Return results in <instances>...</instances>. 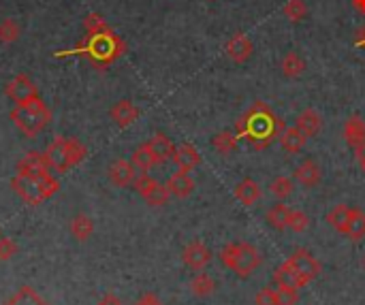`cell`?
Returning a JSON list of instances; mask_svg holds the SVG:
<instances>
[{
	"mask_svg": "<svg viewBox=\"0 0 365 305\" xmlns=\"http://www.w3.org/2000/svg\"><path fill=\"white\" fill-rule=\"evenodd\" d=\"M254 305H278L275 303V291L269 288V286L261 288L259 293H256V297H254Z\"/></svg>",
	"mask_w": 365,
	"mask_h": 305,
	"instance_id": "cell-39",
	"label": "cell"
},
{
	"mask_svg": "<svg viewBox=\"0 0 365 305\" xmlns=\"http://www.w3.org/2000/svg\"><path fill=\"white\" fill-rule=\"evenodd\" d=\"M50 162L48 156L41 154V151H28V154L19 160L17 165V173H32V176H39V173H50Z\"/></svg>",
	"mask_w": 365,
	"mask_h": 305,
	"instance_id": "cell-19",
	"label": "cell"
},
{
	"mask_svg": "<svg viewBox=\"0 0 365 305\" xmlns=\"http://www.w3.org/2000/svg\"><path fill=\"white\" fill-rule=\"evenodd\" d=\"M284 128H286L284 120L278 118L267 103L254 101L246 109V114L238 120V124H235V135L250 143L252 149L261 151L267 149Z\"/></svg>",
	"mask_w": 365,
	"mask_h": 305,
	"instance_id": "cell-1",
	"label": "cell"
},
{
	"mask_svg": "<svg viewBox=\"0 0 365 305\" xmlns=\"http://www.w3.org/2000/svg\"><path fill=\"white\" fill-rule=\"evenodd\" d=\"M83 28L88 32V36H96V34H105V32H112L110 24L98 15V13H90L88 17L83 19Z\"/></svg>",
	"mask_w": 365,
	"mask_h": 305,
	"instance_id": "cell-36",
	"label": "cell"
},
{
	"mask_svg": "<svg viewBox=\"0 0 365 305\" xmlns=\"http://www.w3.org/2000/svg\"><path fill=\"white\" fill-rule=\"evenodd\" d=\"M355 45L357 48H363L365 50V26L359 30V34H357V41H355Z\"/></svg>",
	"mask_w": 365,
	"mask_h": 305,
	"instance_id": "cell-45",
	"label": "cell"
},
{
	"mask_svg": "<svg viewBox=\"0 0 365 305\" xmlns=\"http://www.w3.org/2000/svg\"><path fill=\"white\" fill-rule=\"evenodd\" d=\"M145 143L149 145V149H152V154L156 156L158 165H165V162H169L171 158H174L176 145H174V141H171L167 135L158 133V135H154L152 139L145 141Z\"/></svg>",
	"mask_w": 365,
	"mask_h": 305,
	"instance_id": "cell-20",
	"label": "cell"
},
{
	"mask_svg": "<svg viewBox=\"0 0 365 305\" xmlns=\"http://www.w3.org/2000/svg\"><path fill=\"white\" fill-rule=\"evenodd\" d=\"M297 126L304 130L308 139H312L320 133V130H323V118H320V114L316 112V109L308 107L297 116Z\"/></svg>",
	"mask_w": 365,
	"mask_h": 305,
	"instance_id": "cell-21",
	"label": "cell"
},
{
	"mask_svg": "<svg viewBox=\"0 0 365 305\" xmlns=\"http://www.w3.org/2000/svg\"><path fill=\"white\" fill-rule=\"evenodd\" d=\"M346 237L351 239V242H361V239L365 237V211L363 209L353 207L348 229H346Z\"/></svg>",
	"mask_w": 365,
	"mask_h": 305,
	"instance_id": "cell-29",
	"label": "cell"
},
{
	"mask_svg": "<svg viewBox=\"0 0 365 305\" xmlns=\"http://www.w3.org/2000/svg\"><path fill=\"white\" fill-rule=\"evenodd\" d=\"M286 263L291 265V269L304 280V284L308 286L310 282H314L318 275H320V271H323V265L318 263V258L310 252V250H306V248H297L289 258H286Z\"/></svg>",
	"mask_w": 365,
	"mask_h": 305,
	"instance_id": "cell-8",
	"label": "cell"
},
{
	"mask_svg": "<svg viewBox=\"0 0 365 305\" xmlns=\"http://www.w3.org/2000/svg\"><path fill=\"white\" fill-rule=\"evenodd\" d=\"M17 246L7 237H0V260H9L11 256H15Z\"/></svg>",
	"mask_w": 365,
	"mask_h": 305,
	"instance_id": "cell-40",
	"label": "cell"
},
{
	"mask_svg": "<svg viewBox=\"0 0 365 305\" xmlns=\"http://www.w3.org/2000/svg\"><path fill=\"white\" fill-rule=\"evenodd\" d=\"M182 260H184V265L190 267L192 271H201L203 267L209 265L211 252H209V248L201 242V239H195V242H190V244L184 248Z\"/></svg>",
	"mask_w": 365,
	"mask_h": 305,
	"instance_id": "cell-11",
	"label": "cell"
},
{
	"mask_svg": "<svg viewBox=\"0 0 365 305\" xmlns=\"http://www.w3.org/2000/svg\"><path fill=\"white\" fill-rule=\"evenodd\" d=\"M174 165L180 169V171H192V169H197L201 165V154H199V149L195 145H190V143H182L176 147L174 151Z\"/></svg>",
	"mask_w": 365,
	"mask_h": 305,
	"instance_id": "cell-16",
	"label": "cell"
},
{
	"mask_svg": "<svg viewBox=\"0 0 365 305\" xmlns=\"http://www.w3.org/2000/svg\"><path fill=\"white\" fill-rule=\"evenodd\" d=\"M71 233H73V237L77 239V242H85V239H90V235L94 233V224H92V220L88 215L79 213L71 220Z\"/></svg>",
	"mask_w": 365,
	"mask_h": 305,
	"instance_id": "cell-31",
	"label": "cell"
},
{
	"mask_svg": "<svg viewBox=\"0 0 365 305\" xmlns=\"http://www.w3.org/2000/svg\"><path fill=\"white\" fill-rule=\"evenodd\" d=\"M351 211H353L351 205H344V203L335 205V207L327 213V222H329V227L335 229L340 235H346L348 220H351Z\"/></svg>",
	"mask_w": 365,
	"mask_h": 305,
	"instance_id": "cell-25",
	"label": "cell"
},
{
	"mask_svg": "<svg viewBox=\"0 0 365 305\" xmlns=\"http://www.w3.org/2000/svg\"><path fill=\"white\" fill-rule=\"evenodd\" d=\"M280 69H282V75L286 79H297V77H302L304 71H306V62L304 58L299 56L297 52H286L282 62H280Z\"/></svg>",
	"mask_w": 365,
	"mask_h": 305,
	"instance_id": "cell-26",
	"label": "cell"
},
{
	"mask_svg": "<svg viewBox=\"0 0 365 305\" xmlns=\"http://www.w3.org/2000/svg\"><path fill=\"white\" fill-rule=\"evenodd\" d=\"M240 145V137L231 133V130H220L218 135L211 137V147L218 151L220 156H231L235 154V149Z\"/></svg>",
	"mask_w": 365,
	"mask_h": 305,
	"instance_id": "cell-23",
	"label": "cell"
},
{
	"mask_svg": "<svg viewBox=\"0 0 365 305\" xmlns=\"http://www.w3.org/2000/svg\"><path fill=\"white\" fill-rule=\"evenodd\" d=\"M220 260L227 269L238 273L240 277H250L261 265V254L248 242H233L227 244L220 252Z\"/></svg>",
	"mask_w": 365,
	"mask_h": 305,
	"instance_id": "cell-5",
	"label": "cell"
},
{
	"mask_svg": "<svg viewBox=\"0 0 365 305\" xmlns=\"http://www.w3.org/2000/svg\"><path fill=\"white\" fill-rule=\"evenodd\" d=\"M165 186H167L171 197H176V199H186L195 192V180H192L188 171H180V169L167 180Z\"/></svg>",
	"mask_w": 365,
	"mask_h": 305,
	"instance_id": "cell-13",
	"label": "cell"
},
{
	"mask_svg": "<svg viewBox=\"0 0 365 305\" xmlns=\"http://www.w3.org/2000/svg\"><path fill=\"white\" fill-rule=\"evenodd\" d=\"M19 34H21V28L13 17H5L0 21V43H3V45H11V43L19 39Z\"/></svg>",
	"mask_w": 365,
	"mask_h": 305,
	"instance_id": "cell-34",
	"label": "cell"
},
{
	"mask_svg": "<svg viewBox=\"0 0 365 305\" xmlns=\"http://www.w3.org/2000/svg\"><path fill=\"white\" fill-rule=\"evenodd\" d=\"M293 180H297L302 186L306 188H314L323 180V171H320L318 162L312 158H306L304 162H299L293 171Z\"/></svg>",
	"mask_w": 365,
	"mask_h": 305,
	"instance_id": "cell-12",
	"label": "cell"
},
{
	"mask_svg": "<svg viewBox=\"0 0 365 305\" xmlns=\"http://www.w3.org/2000/svg\"><path fill=\"white\" fill-rule=\"evenodd\" d=\"M213 291H216V282H213V277L209 273H197L190 282V293L199 299L209 297Z\"/></svg>",
	"mask_w": 365,
	"mask_h": 305,
	"instance_id": "cell-30",
	"label": "cell"
},
{
	"mask_svg": "<svg viewBox=\"0 0 365 305\" xmlns=\"http://www.w3.org/2000/svg\"><path fill=\"white\" fill-rule=\"evenodd\" d=\"M254 52V45H252V41L248 34L244 32H235L229 41H227V45H225V54L229 60H233L235 64H244L246 60H250Z\"/></svg>",
	"mask_w": 365,
	"mask_h": 305,
	"instance_id": "cell-10",
	"label": "cell"
},
{
	"mask_svg": "<svg viewBox=\"0 0 365 305\" xmlns=\"http://www.w3.org/2000/svg\"><path fill=\"white\" fill-rule=\"evenodd\" d=\"M233 194H235V199H238L242 205H246V207H252L254 203H259V199H261L263 190H261V186L256 184L254 180L246 178V180H242L238 186H235Z\"/></svg>",
	"mask_w": 365,
	"mask_h": 305,
	"instance_id": "cell-18",
	"label": "cell"
},
{
	"mask_svg": "<svg viewBox=\"0 0 365 305\" xmlns=\"http://www.w3.org/2000/svg\"><path fill=\"white\" fill-rule=\"evenodd\" d=\"M5 305H48V303L43 301L32 288L24 286V288H19Z\"/></svg>",
	"mask_w": 365,
	"mask_h": 305,
	"instance_id": "cell-35",
	"label": "cell"
},
{
	"mask_svg": "<svg viewBox=\"0 0 365 305\" xmlns=\"http://www.w3.org/2000/svg\"><path fill=\"white\" fill-rule=\"evenodd\" d=\"M282 13L289 21L297 24V21H304L308 17V7L304 0H286L284 7H282Z\"/></svg>",
	"mask_w": 365,
	"mask_h": 305,
	"instance_id": "cell-33",
	"label": "cell"
},
{
	"mask_svg": "<svg viewBox=\"0 0 365 305\" xmlns=\"http://www.w3.org/2000/svg\"><path fill=\"white\" fill-rule=\"evenodd\" d=\"M98 305H122V301H120L114 293H107V295L98 301Z\"/></svg>",
	"mask_w": 365,
	"mask_h": 305,
	"instance_id": "cell-42",
	"label": "cell"
},
{
	"mask_svg": "<svg viewBox=\"0 0 365 305\" xmlns=\"http://www.w3.org/2000/svg\"><path fill=\"white\" fill-rule=\"evenodd\" d=\"M135 305H163L160 303V299L156 297V295H152V293H147V295H143Z\"/></svg>",
	"mask_w": 365,
	"mask_h": 305,
	"instance_id": "cell-41",
	"label": "cell"
},
{
	"mask_svg": "<svg viewBox=\"0 0 365 305\" xmlns=\"http://www.w3.org/2000/svg\"><path fill=\"white\" fill-rule=\"evenodd\" d=\"M344 141L348 143V147H357L359 143L365 141V122L361 116H351L346 122H344Z\"/></svg>",
	"mask_w": 365,
	"mask_h": 305,
	"instance_id": "cell-22",
	"label": "cell"
},
{
	"mask_svg": "<svg viewBox=\"0 0 365 305\" xmlns=\"http://www.w3.org/2000/svg\"><path fill=\"white\" fill-rule=\"evenodd\" d=\"M11 120L26 137H36L41 130L52 122V112H50V107L43 103V98L36 96L28 103L15 105L11 112Z\"/></svg>",
	"mask_w": 365,
	"mask_h": 305,
	"instance_id": "cell-4",
	"label": "cell"
},
{
	"mask_svg": "<svg viewBox=\"0 0 365 305\" xmlns=\"http://www.w3.org/2000/svg\"><path fill=\"white\" fill-rule=\"evenodd\" d=\"M11 184H13V190L28 205L45 203L60 190V182L52 176V171L39 173V176H32V173H17Z\"/></svg>",
	"mask_w": 365,
	"mask_h": 305,
	"instance_id": "cell-3",
	"label": "cell"
},
{
	"mask_svg": "<svg viewBox=\"0 0 365 305\" xmlns=\"http://www.w3.org/2000/svg\"><path fill=\"white\" fill-rule=\"evenodd\" d=\"M353 151H355V158L359 160V165H361V162H365V141H363V143H359Z\"/></svg>",
	"mask_w": 365,
	"mask_h": 305,
	"instance_id": "cell-43",
	"label": "cell"
},
{
	"mask_svg": "<svg viewBox=\"0 0 365 305\" xmlns=\"http://www.w3.org/2000/svg\"><path fill=\"white\" fill-rule=\"evenodd\" d=\"M133 188L139 192V197L147 203V205H152V207H163L167 205L169 201V190L165 184H160L158 180H154L152 176H147V173H141L139 171V176L135 178L133 182Z\"/></svg>",
	"mask_w": 365,
	"mask_h": 305,
	"instance_id": "cell-7",
	"label": "cell"
},
{
	"mask_svg": "<svg viewBox=\"0 0 365 305\" xmlns=\"http://www.w3.org/2000/svg\"><path fill=\"white\" fill-rule=\"evenodd\" d=\"M131 162L137 167V171L141 173H147L152 167H156V156L152 154V149H149L147 143H141L135 151H133V156H131Z\"/></svg>",
	"mask_w": 365,
	"mask_h": 305,
	"instance_id": "cell-28",
	"label": "cell"
},
{
	"mask_svg": "<svg viewBox=\"0 0 365 305\" xmlns=\"http://www.w3.org/2000/svg\"><path fill=\"white\" fill-rule=\"evenodd\" d=\"M299 293L293 286H278L275 288V303L278 305H297Z\"/></svg>",
	"mask_w": 365,
	"mask_h": 305,
	"instance_id": "cell-38",
	"label": "cell"
},
{
	"mask_svg": "<svg viewBox=\"0 0 365 305\" xmlns=\"http://www.w3.org/2000/svg\"><path fill=\"white\" fill-rule=\"evenodd\" d=\"M110 114H112V120L116 122V126H120V128H128L139 120V109L135 107L133 101H128V98L118 101L112 107Z\"/></svg>",
	"mask_w": 365,
	"mask_h": 305,
	"instance_id": "cell-15",
	"label": "cell"
},
{
	"mask_svg": "<svg viewBox=\"0 0 365 305\" xmlns=\"http://www.w3.org/2000/svg\"><path fill=\"white\" fill-rule=\"evenodd\" d=\"M308 227H310L308 213L302 211V209H291V213H289V229L295 231V233H304V231H308Z\"/></svg>",
	"mask_w": 365,
	"mask_h": 305,
	"instance_id": "cell-37",
	"label": "cell"
},
{
	"mask_svg": "<svg viewBox=\"0 0 365 305\" xmlns=\"http://www.w3.org/2000/svg\"><path fill=\"white\" fill-rule=\"evenodd\" d=\"M359 167H361V171H363V176H365V162H361Z\"/></svg>",
	"mask_w": 365,
	"mask_h": 305,
	"instance_id": "cell-47",
	"label": "cell"
},
{
	"mask_svg": "<svg viewBox=\"0 0 365 305\" xmlns=\"http://www.w3.org/2000/svg\"><path fill=\"white\" fill-rule=\"evenodd\" d=\"M45 156H48V162L54 171L64 173L85 158V145H81L73 137H56L50 143Z\"/></svg>",
	"mask_w": 365,
	"mask_h": 305,
	"instance_id": "cell-6",
	"label": "cell"
},
{
	"mask_svg": "<svg viewBox=\"0 0 365 305\" xmlns=\"http://www.w3.org/2000/svg\"><path fill=\"white\" fill-rule=\"evenodd\" d=\"M269 190H271V194H273L278 201H284V199H289L291 194H293L295 182H293L291 178H286V176H278V178L269 184Z\"/></svg>",
	"mask_w": 365,
	"mask_h": 305,
	"instance_id": "cell-32",
	"label": "cell"
},
{
	"mask_svg": "<svg viewBox=\"0 0 365 305\" xmlns=\"http://www.w3.org/2000/svg\"><path fill=\"white\" fill-rule=\"evenodd\" d=\"M137 176H139V171H137V167L131 160H116L110 167V180L118 188L133 186V182H135Z\"/></svg>",
	"mask_w": 365,
	"mask_h": 305,
	"instance_id": "cell-14",
	"label": "cell"
},
{
	"mask_svg": "<svg viewBox=\"0 0 365 305\" xmlns=\"http://www.w3.org/2000/svg\"><path fill=\"white\" fill-rule=\"evenodd\" d=\"M273 284H275V286H293V288H297V291H302V288L306 286L304 280L291 269V265L286 263V260L273 271Z\"/></svg>",
	"mask_w": 365,
	"mask_h": 305,
	"instance_id": "cell-24",
	"label": "cell"
},
{
	"mask_svg": "<svg viewBox=\"0 0 365 305\" xmlns=\"http://www.w3.org/2000/svg\"><path fill=\"white\" fill-rule=\"evenodd\" d=\"M289 213H291V209H289L282 201H278L275 205H271V207L267 209L265 220H267V224H269L271 229L284 231V229H289Z\"/></svg>",
	"mask_w": 365,
	"mask_h": 305,
	"instance_id": "cell-27",
	"label": "cell"
},
{
	"mask_svg": "<svg viewBox=\"0 0 365 305\" xmlns=\"http://www.w3.org/2000/svg\"><path fill=\"white\" fill-rule=\"evenodd\" d=\"M361 267L365 269V254H363V258H361Z\"/></svg>",
	"mask_w": 365,
	"mask_h": 305,
	"instance_id": "cell-46",
	"label": "cell"
},
{
	"mask_svg": "<svg viewBox=\"0 0 365 305\" xmlns=\"http://www.w3.org/2000/svg\"><path fill=\"white\" fill-rule=\"evenodd\" d=\"M126 45L124 41L112 30L105 34H96V36H88V43H83L81 48L69 52V54H81L88 58L94 67L98 69H107L124 54Z\"/></svg>",
	"mask_w": 365,
	"mask_h": 305,
	"instance_id": "cell-2",
	"label": "cell"
},
{
	"mask_svg": "<svg viewBox=\"0 0 365 305\" xmlns=\"http://www.w3.org/2000/svg\"><path fill=\"white\" fill-rule=\"evenodd\" d=\"M5 94H7V98L11 103L21 105V103H28V101L36 98L39 96V88L26 73H19L5 85Z\"/></svg>",
	"mask_w": 365,
	"mask_h": 305,
	"instance_id": "cell-9",
	"label": "cell"
},
{
	"mask_svg": "<svg viewBox=\"0 0 365 305\" xmlns=\"http://www.w3.org/2000/svg\"><path fill=\"white\" fill-rule=\"evenodd\" d=\"M306 143H308V137L297 124L295 126H286L280 133V145H282V149L286 151V154H297V151L304 149Z\"/></svg>",
	"mask_w": 365,
	"mask_h": 305,
	"instance_id": "cell-17",
	"label": "cell"
},
{
	"mask_svg": "<svg viewBox=\"0 0 365 305\" xmlns=\"http://www.w3.org/2000/svg\"><path fill=\"white\" fill-rule=\"evenodd\" d=\"M351 3H353V9L359 15H365V0H351Z\"/></svg>",
	"mask_w": 365,
	"mask_h": 305,
	"instance_id": "cell-44",
	"label": "cell"
}]
</instances>
